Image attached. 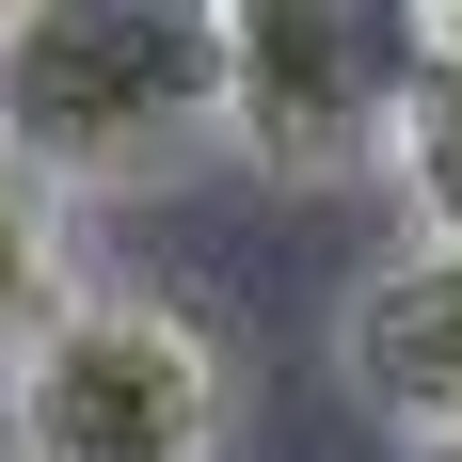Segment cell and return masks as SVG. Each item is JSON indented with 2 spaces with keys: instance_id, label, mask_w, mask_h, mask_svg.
Here are the masks:
<instances>
[{
  "instance_id": "cell-4",
  "label": "cell",
  "mask_w": 462,
  "mask_h": 462,
  "mask_svg": "<svg viewBox=\"0 0 462 462\" xmlns=\"http://www.w3.org/2000/svg\"><path fill=\"white\" fill-rule=\"evenodd\" d=\"M335 383L399 447H462V239H399L335 303Z\"/></svg>"
},
{
  "instance_id": "cell-6",
  "label": "cell",
  "mask_w": 462,
  "mask_h": 462,
  "mask_svg": "<svg viewBox=\"0 0 462 462\" xmlns=\"http://www.w3.org/2000/svg\"><path fill=\"white\" fill-rule=\"evenodd\" d=\"M383 191L415 208V239H462V64H430L399 143H383Z\"/></svg>"
},
{
  "instance_id": "cell-8",
  "label": "cell",
  "mask_w": 462,
  "mask_h": 462,
  "mask_svg": "<svg viewBox=\"0 0 462 462\" xmlns=\"http://www.w3.org/2000/svg\"><path fill=\"white\" fill-rule=\"evenodd\" d=\"M399 462H462V447H399Z\"/></svg>"
},
{
  "instance_id": "cell-7",
  "label": "cell",
  "mask_w": 462,
  "mask_h": 462,
  "mask_svg": "<svg viewBox=\"0 0 462 462\" xmlns=\"http://www.w3.org/2000/svg\"><path fill=\"white\" fill-rule=\"evenodd\" d=\"M415 16H430V64H462V0H415Z\"/></svg>"
},
{
  "instance_id": "cell-2",
  "label": "cell",
  "mask_w": 462,
  "mask_h": 462,
  "mask_svg": "<svg viewBox=\"0 0 462 462\" xmlns=\"http://www.w3.org/2000/svg\"><path fill=\"white\" fill-rule=\"evenodd\" d=\"M208 48H224V143L287 191L383 176V143L430 80L415 0H208Z\"/></svg>"
},
{
  "instance_id": "cell-5",
  "label": "cell",
  "mask_w": 462,
  "mask_h": 462,
  "mask_svg": "<svg viewBox=\"0 0 462 462\" xmlns=\"http://www.w3.org/2000/svg\"><path fill=\"white\" fill-rule=\"evenodd\" d=\"M80 303V239H64V191L32 176V160H0V367L32 351L48 319Z\"/></svg>"
},
{
  "instance_id": "cell-1",
  "label": "cell",
  "mask_w": 462,
  "mask_h": 462,
  "mask_svg": "<svg viewBox=\"0 0 462 462\" xmlns=\"http://www.w3.org/2000/svg\"><path fill=\"white\" fill-rule=\"evenodd\" d=\"M191 143H224L208 0H0V160L80 208L176 176Z\"/></svg>"
},
{
  "instance_id": "cell-3",
  "label": "cell",
  "mask_w": 462,
  "mask_h": 462,
  "mask_svg": "<svg viewBox=\"0 0 462 462\" xmlns=\"http://www.w3.org/2000/svg\"><path fill=\"white\" fill-rule=\"evenodd\" d=\"M0 383H16V462H224L239 430L224 335L160 287H80Z\"/></svg>"
}]
</instances>
